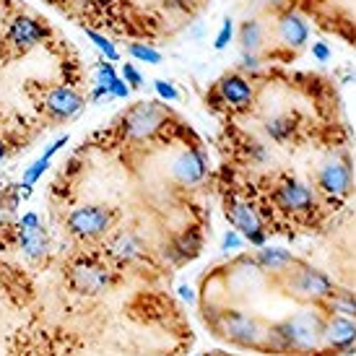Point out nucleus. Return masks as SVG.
Wrapping results in <instances>:
<instances>
[{"instance_id":"1","label":"nucleus","mask_w":356,"mask_h":356,"mask_svg":"<svg viewBox=\"0 0 356 356\" xmlns=\"http://www.w3.org/2000/svg\"><path fill=\"white\" fill-rule=\"evenodd\" d=\"M273 336L281 348L309 351V348L320 346V341H323V320L312 312H299V315L289 317L286 323L273 327Z\"/></svg>"},{"instance_id":"2","label":"nucleus","mask_w":356,"mask_h":356,"mask_svg":"<svg viewBox=\"0 0 356 356\" xmlns=\"http://www.w3.org/2000/svg\"><path fill=\"white\" fill-rule=\"evenodd\" d=\"M109 221H112V216H109L107 208L102 206H83V208H76L73 213L68 216V229L76 234V237H99V234H104L109 229Z\"/></svg>"},{"instance_id":"3","label":"nucleus","mask_w":356,"mask_h":356,"mask_svg":"<svg viewBox=\"0 0 356 356\" xmlns=\"http://www.w3.org/2000/svg\"><path fill=\"white\" fill-rule=\"evenodd\" d=\"M221 330L229 341H234L239 346H257L263 338V327L257 325L255 317L245 315V312H232L224 315L221 320Z\"/></svg>"},{"instance_id":"4","label":"nucleus","mask_w":356,"mask_h":356,"mask_svg":"<svg viewBox=\"0 0 356 356\" xmlns=\"http://www.w3.org/2000/svg\"><path fill=\"white\" fill-rule=\"evenodd\" d=\"M289 289H294V294L302 299H327L333 294V284L325 273H320L315 268H299L291 276Z\"/></svg>"},{"instance_id":"5","label":"nucleus","mask_w":356,"mask_h":356,"mask_svg":"<svg viewBox=\"0 0 356 356\" xmlns=\"http://www.w3.org/2000/svg\"><path fill=\"white\" fill-rule=\"evenodd\" d=\"M317 185L325 190L327 195H346L351 188V172L341 161H327L317 175Z\"/></svg>"},{"instance_id":"6","label":"nucleus","mask_w":356,"mask_h":356,"mask_svg":"<svg viewBox=\"0 0 356 356\" xmlns=\"http://www.w3.org/2000/svg\"><path fill=\"white\" fill-rule=\"evenodd\" d=\"M21 248H24V252H26L31 260L42 257L44 250H47L44 232H42L40 218L34 216V213H26V216L21 218Z\"/></svg>"},{"instance_id":"7","label":"nucleus","mask_w":356,"mask_h":356,"mask_svg":"<svg viewBox=\"0 0 356 356\" xmlns=\"http://www.w3.org/2000/svg\"><path fill=\"white\" fill-rule=\"evenodd\" d=\"M218 91H221V97H224L232 107H237V109L250 107V104H252V97H255L252 86H250L242 76H237V73H229V76H224V79H221V83H218Z\"/></svg>"},{"instance_id":"8","label":"nucleus","mask_w":356,"mask_h":356,"mask_svg":"<svg viewBox=\"0 0 356 356\" xmlns=\"http://www.w3.org/2000/svg\"><path fill=\"white\" fill-rule=\"evenodd\" d=\"M81 107H83V99L73 89L58 86L47 94V112L55 118H73L81 112Z\"/></svg>"},{"instance_id":"9","label":"nucleus","mask_w":356,"mask_h":356,"mask_svg":"<svg viewBox=\"0 0 356 356\" xmlns=\"http://www.w3.org/2000/svg\"><path fill=\"white\" fill-rule=\"evenodd\" d=\"M227 216H229V221H232V224L245 234V237H252L255 232H263L257 213L248 206V203H242V200H229Z\"/></svg>"},{"instance_id":"10","label":"nucleus","mask_w":356,"mask_h":356,"mask_svg":"<svg viewBox=\"0 0 356 356\" xmlns=\"http://www.w3.org/2000/svg\"><path fill=\"white\" fill-rule=\"evenodd\" d=\"M125 125H128V133L133 136V138H143V136H149V133H154L159 125V112L151 104H138V107L133 109L128 115V120H125Z\"/></svg>"},{"instance_id":"11","label":"nucleus","mask_w":356,"mask_h":356,"mask_svg":"<svg viewBox=\"0 0 356 356\" xmlns=\"http://www.w3.org/2000/svg\"><path fill=\"white\" fill-rule=\"evenodd\" d=\"M276 200L278 206L286 208V211H307L312 206V193L302 182H286L284 188H278Z\"/></svg>"},{"instance_id":"12","label":"nucleus","mask_w":356,"mask_h":356,"mask_svg":"<svg viewBox=\"0 0 356 356\" xmlns=\"http://www.w3.org/2000/svg\"><path fill=\"white\" fill-rule=\"evenodd\" d=\"M356 336V327L348 317H336L333 323L323 325V341L327 346H336V348H348L354 343Z\"/></svg>"},{"instance_id":"13","label":"nucleus","mask_w":356,"mask_h":356,"mask_svg":"<svg viewBox=\"0 0 356 356\" xmlns=\"http://www.w3.org/2000/svg\"><path fill=\"white\" fill-rule=\"evenodd\" d=\"M278 37L289 47H305L309 29H307V24L299 19L297 13H286L284 19L278 21Z\"/></svg>"},{"instance_id":"14","label":"nucleus","mask_w":356,"mask_h":356,"mask_svg":"<svg viewBox=\"0 0 356 356\" xmlns=\"http://www.w3.org/2000/svg\"><path fill=\"white\" fill-rule=\"evenodd\" d=\"M172 172H175V177H177L179 182L193 185V182L203 179V175H206V164H203V159H200L198 154L190 151V154H182V156L175 161Z\"/></svg>"},{"instance_id":"15","label":"nucleus","mask_w":356,"mask_h":356,"mask_svg":"<svg viewBox=\"0 0 356 356\" xmlns=\"http://www.w3.org/2000/svg\"><path fill=\"white\" fill-rule=\"evenodd\" d=\"M44 29L34 19H16L10 26V42H16L19 47H34L37 42H42Z\"/></svg>"},{"instance_id":"16","label":"nucleus","mask_w":356,"mask_h":356,"mask_svg":"<svg viewBox=\"0 0 356 356\" xmlns=\"http://www.w3.org/2000/svg\"><path fill=\"white\" fill-rule=\"evenodd\" d=\"M70 276H73L76 289L89 291V294H97V291H102L109 284L107 270H102V268H76Z\"/></svg>"},{"instance_id":"17","label":"nucleus","mask_w":356,"mask_h":356,"mask_svg":"<svg viewBox=\"0 0 356 356\" xmlns=\"http://www.w3.org/2000/svg\"><path fill=\"white\" fill-rule=\"evenodd\" d=\"M257 263H260V268H266V270H284L286 266L294 263V257H291V252H286V250L266 248V250H260Z\"/></svg>"},{"instance_id":"18","label":"nucleus","mask_w":356,"mask_h":356,"mask_svg":"<svg viewBox=\"0 0 356 356\" xmlns=\"http://www.w3.org/2000/svg\"><path fill=\"white\" fill-rule=\"evenodd\" d=\"M140 242L133 234H120L115 242H112V252L118 257H125V260H130V257L140 255Z\"/></svg>"},{"instance_id":"19","label":"nucleus","mask_w":356,"mask_h":356,"mask_svg":"<svg viewBox=\"0 0 356 356\" xmlns=\"http://www.w3.org/2000/svg\"><path fill=\"white\" fill-rule=\"evenodd\" d=\"M260 34H263V29H260V24H257V21H245V24H242V31H239L242 50L255 52L257 44H260Z\"/></svg>"},{"instance_id":"20","label":"nucleus","mask_w":356,"mask_h":356,"mask_svg":"<svg viewBox=\"0 0 356 356\" xmlns=\"http://www.w3.org/2000/svg\"><path fill=\"white\" fill-rule=\"evenodd\" d=\"M177 250H179V260H190V257H195L200 252V237L198 234H188V237H182L177 242Z\"/></svg>"},{"instance_id":"21","label":"nucleus","mask_w":356,"mask_h":356,"mask_svg":"<svg viewBox=\"0 0 356 356\" xmlns=\"http://www.w3.org/2000/svg\"><path fill=\"white\" fill-rule=\"evenodd\" d=\"M47 167H50V159H44V156L37 159V161L26 169V175H24V188H31V185H34V182L47 172Z\"/></svg>"},{"instance_id":"22","label":"nucleus","mask_w":356,"mask_h":356,"mask_svg":"<svg viewBox=\"0 0 356 356\" xmlns=\"http://www.w3.org/2000/svg\"><path fill=\"white\" fill-rule=\"evenodd\" d=\"M130 55L143 60V63H151V65H159V63H161V55H159L156 50L146 47V44H130Z\"/></svg>"},{"instance_id":"23","label":"nucleus","mask_w":356,"mask_h":356,"mask_svg":"<svg viewBox=\"0 0 356 356\" xmlns=\"http://www.w3.org/2000/svg\"><path fill=\"white\" fill-rule=\"evenodd\" d=\"M86 34H89V40L94 42V44H97L102 52H104V58H107V60H118V50L112 47V42H107L104 37H102V34H97V31H86Z\"/></svg>"},{"instance_id":"24","label":"nucleus","mask_w":356,"mask_h":356,"mask_svg":"<svg viewBox=\"0 0 356 356\" xmlns=\"http://www.w3.org/2000/svg\"><path fill=\"white\" fill-rule=\"evenodd\" d=\"M232 31H234V24H232V19L224 21V26H221V31H218V37H216V50H224L229 42H232Z\"/></svg>"},{"instance_id":"25","label":"nucleus","mask_w":356,"mask_h":356,"mask_svg":"<svg viewBox=\"0 0 356 356\" xmlns=\"http://www.w3.org/2000/svg\"><path fill=\"white\" fill-rule=\"evenodd\" d=\"M154 86H156V94L161 97V99H169V102H177L179 99L177 89H175V86H172L169 81H156Z\"/></svg>"},{"instance_id":"26","label":"nucleus","mask_w":356,"mask_h":356,"mask_svg":"<svg viewBox=\"0 0 356 356\" xmlns=\"http://www.w3.org/2000/svg\"><path fill=\"white\" fill-rule=\"evenodd\" d=\"M289 130H291V125H289L286 120H270V122H268V133H270L273 138H278V140L284 138Z\"/></svg>"},{"instance_id":"27","label":"nucleus","mask_w":356,"mask_h":356,"mask_svg":"<svg viewBox=\"0 0 356 356\" xmlns=\"http://www.w3.org/2000/svg\"><path fill=\"white\" fill-rule=\"evenodd\" d=\"M239 248H242V237H239L237 232H232V229H229L227 234H224L221 250H224V252H229V250H239Z\"/></svg>"},{"instance_id":"28","label":"nucleus","mask_w":356,"mask_h":356,"mask_svg":"<svg viewBox=\"0 0 356 356\" xmlns=\"http://www.w3.org/2000/svg\"><path fill=\"white\" fill-rule=\"evenodd\" d=\"M107 89H109V94H112V97H120V99H125V97L130 94V86H125V83H122L120 79L112 81Z\"/></svg>"},{"instance_id":"29","label":"nucleus","mask_w":356,"mask_h":356,"mask_svg":"<svg viewBox=\"0 0 356 356\" xmlns=\"http://www.w3.org/2000/svg\"><path fill=\"white\" fill-rule=\"evenodd\" d=\"M122 76L128 79V83L133 86V89H138L140 83H143V79H140V73H138L136 68H133V65H125V68H122Z\"/></svg>"},{"instance_id":"30","label":"nucleus","mask_w":356,"mask_h":356,"mask_svg":"<svg viewBox=\"0 0 356 356\" xmlns=\"http://www.w3.org/2000/svg\"><path fill=\"white\" fill-rule=\"evenodd\" d=\"M99 76H102V81H104V86H109L112 81L118 79V76H115V70H112V65H109V63H99Z\"/></svg>"},{"instance_id":"31","label":"nucleus","mask_w":356,"mask_h":356,"mask_svg":"<svg viewBox=\"0 0 356 356\" xmlns=\"http://www.w3.org/2000/svg\"><path fill=\"white\" fill-rule=\"evenodd\" d=\"M312 52H315V58L320 60V63H327V60H330V50H327L323 42H317L315 47H312Z\"/></svg>"},{"instance_id":"32","label":"nucleus","mask_w":356,"mask_h":356,"mask_svg":"<svg viewBox=\"0 0 356 356\" xmlns=\"http://www.w3.org/2000/svg\"><path fill=\"white\" fill-rule=\"evenodd\" d=\"M65 143H68V136H63V138H58V140H55V143H52V146H47V151H44L42 156H44V159H52V154H55V151H58V149H63Z\"/></svg>"},{"instance_id":"33","label":"nucleus","mask_w":356,"mask_h":356,"mask_svg":"<svg viewBox=\"0 0 356 356\" xmlns=\"http://www.w3.org/2000/svg\"><path fill=\"white\" fill-rule=\"evenodd\" d=\"M333 307L341 309L343 315H354V302H351V299H348V302H333Z\"/></svg>"},{"instance_id":"34","label":"nucleus","mask_w":356,"mask_h":356,"mask_svg":"<svg viewBox=\"0 0 356 356\" xmlns=\"http://www.w3.org/2000/svg\"><path fill=\"white\" fill-rule=\"evenodd\" d=\"M242 65H245V68H257V58L252 52H245V55H242Z\"/></svg>"},{"instance_id":"35","label":"nucleus","mask_w":356,"mask_h":356,"mask_svg":"<svg viewBox=\"0 0 356 356\" xmlns=\"http://www.w3.org/2000/svg\"><path fill=\"white\" fill-rule=\"evenodd\" d=\"M252 245H257V248H263V242H266V232H255L252 237H248Z\"/></svg>"},{"instance_id":"36","label":"nucleus","mask_w":356,"mask_h":356,"mask_svg":"<svg viewBox=\"0 0 356 356\" xmlns=\"http://www.w3.org/2000/svg\"><path fill=\"white\" fill-rule=\"evenodd\" d=\"M104 94H109V89H107V86H104V83H99V86L94 89V99H102Z\"/></svg>"},{"instance_id":"37","label":"nucleus","mask_w":356,"mask_h":356,"mask_svg":"<svg viewBox=\"0 0 356 356\" xmlns=\"http://www.w3.org/2000/svg\"><path fill=\"white\" fill-rule=\"evenodd\" d=\"M179 297L188 299V302H193V289H190V286H179Z\"/></svg>"},{"instance_id":"38","label":"nucleus","mask_w":356,"mask_h":356,"mask_svg":"<svg viewBox=\"0 0 356 356\" xmlns=\"http://www.w3.org/2000/svg\"><path fill=\"white\" fill-rule=\"evenodd\" d=\"M6 156V149H3V143H0V159Z\"/></svg>"}]
</instances>
